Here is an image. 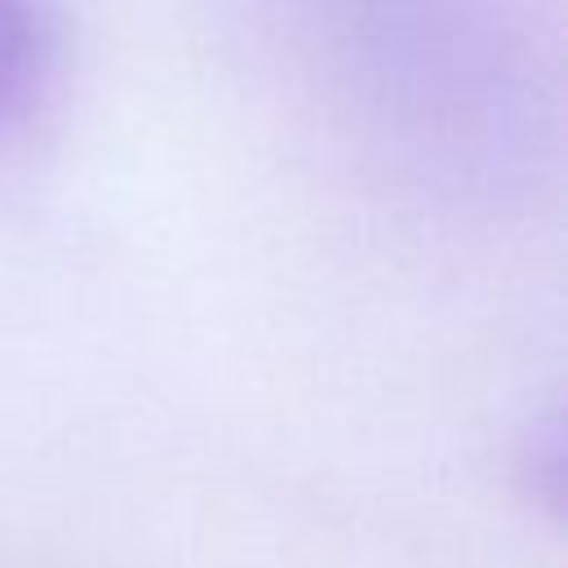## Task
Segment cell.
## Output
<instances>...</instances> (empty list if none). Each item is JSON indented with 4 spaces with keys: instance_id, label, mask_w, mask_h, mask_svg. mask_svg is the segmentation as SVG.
Instances as JSON below:
<instances>
[{
    "instance_id": "6da1fadb",
    "label": "cell",
    "mask_w": 568,
    "mask_h": 568,
    "mask_svg": "<svg viewBox=\"0 0 568 568\" xmlns=\"http://www.w3.org/2000/svg\"><path fill=\"white\" fill-rule=\"evenodd\" d=\"M284 36L364 146L448 200L524 182L541 142L537 53L497 0H284Z\"/></svg>"
},
{
    "instance_id": "7a4b0ae2",
    "label": "cell",
    "mask_w": 568,
    "mask_h": 568,
    "mask_svg": "<svg viewBox=\"0 0 568 568\" xmlns=\"http://www.w3.org/2000/svg\"><path fill=\"white\" fill-rule=\"evenodd\" d=\"M62 80V22L53 0H0V155L22 146Z\"/></svg>"
}]
</instances>
